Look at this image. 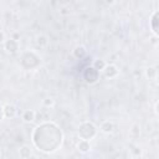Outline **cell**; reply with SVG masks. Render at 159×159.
Listing matches in <instances>:
<instances>
[{
    "label": "cell",
    "instance_id": "1",
    "mask_svg": "<svg viewBox=\"0 0 159 159\" xmlns=\"http://www.w3.org/2000/svg\"><path fill=\"white\" fill-rule=\"evenodd\" d=\"M96 133H97V128L91 122H83L78 128V134H80V137L82 139H87L88 140V139L93 138L96 135Z\"/></svg>",
    "mask_w": 159,
    "mask_h": 159
},
{
    "label": "cell",
    "instance_id": "2",
    "mask_svg": "<svg viewBox=\"0 0 159 159\" xmlns=\"http://www.w3.org/2000/svg\"><path fill=\"white\" fill-rule=\"evenodd\" d=\"M98 72H99V71H97L96 68L88 67V68L86 70V72H84V78H86V81H87L88 83H94V82H97V80H98Z\"/></svg>",
    "mask_w": 159,
    "mask_h": 159
},
{
    "label": "cell",
    "instance_id": "3",
    "mask_svg": "<svg viewBox=\"0 0 159 159\" xmlns=\"http://www.w3.org/2000/svg\"><path fill=\"white\" fill-rule=\"evenodd\" d=\"M5 50H6L9 53H15V52H17V50H19V42H17V40H15V39L6 40V41H5Z\"/></svg>",
    "mask_w": 159,
    "mask_h": 159
},
{
    "label": "cell",
    "instance_id": "4",
    "mask_svg": "<svg viewBox=\"0 0 159 159\" xmlns=\"http://www.w3.org/2000/svg\"><path fill=\"white\" fill-rule=\"evenodd\" d=\"M103 72H104V76L107 78H113L118 75L119 71H118L117 66H114V65H106L103 68Z\"/></svg>",
    "mask_w": 159,
    "mask_h": 159
},
{
    "label": "cell",
    "instance_id": "5",
    "mask_svg": "<svg viewBox=\"0 0 159 159\" xmlns=\"http://www.w3.org/2000/svg\"><path fill=\"white\" fill-rule=\"evenodd\" d=\"M16 113H17V109H16V107L14 104L7 103V104L4 106V116L6 118H14L16 116Z\"/></svg>",
    "mask_w": 159,
    "mask_h": 159
},
{
    "label": "cell",
    "instance_id": "6",
    "mask_svg": "<svg viewBox=\"0 0 159 159\" xmlns=\"http://www.w3.org/2000/svg\"><path fill=\"white\" fill-rule=\"evenodd\" d=\"M77 149L82 153H87L89 149H91V145H89V142L87 139H81L77 144Z\"/></svg>",
    "mask_w": 159,
    "mask_h": 159
},
{
    "label": "cell",
    "instance_id": "7",
    "mask_svg": "<svg viewBox=\"0 0 159 159\" xmlns=\"http://www.w3.org/2000/svg\"><path fill=\"white\" fill-rule=\"evenodd\" d=\"M35 117H36V112L35 111H32V109H27V111H25L24 112V114H22V119L25 120V122H32L34 119H35Z\"/></svg>",
    "mask_w": 159,
    "mask_h": 159
},
{
    "label": "cell",
    "instance_id": "8",
    "mask_svg": "<svg viewBox=\"0 0 159 159\" xmlns=\"http://www.w3.org/2000/svg\"><path fill=\"white\" fill-rule=\"evenodd\" d=\"M86 53H87V51H86V48L83 47V46H77L75 50H73V56L76 57V58H83L84 56H86Z\"/></svg>",
    "mask_w": 159,
    "mask_h": 159
},
{
    "label": "cell",
    "instance_id": "9",
    "mask_svg": "<svg viewBox=\"0 0 159 159\" xmlns=\"http://www.w3.org/2000/svg\"><path fill=\"white\" fill-rule=\"evenodd\" d=\"M113 129H114V125H113V123L109 122V120H106V122H103V123L101 124V130H102L103 133H112Z\"/></svg>",
    "mask_w": 159,
    "mask_h": 159
},
{
    "label": "cell",
    "instance_id": "10",
    "mask_svg": "<svg viewBox=\"0 0 159 159\" xmlns=\"http://www.w3.org/2000/svg\"><path fill=\"white\" fill-rule=\"evenodd\" d=\"M152 24V30H153V32L155 34V35H158V26H157V22H158V11H155L154 14H153V17H152V21H150Z\"/></svg>",
    "mask_w": 159,
    "mask_h": 159
},
{
    "label": "cell",
    "instance_id": "11",
    "mask_svg": "<svg viewBox=\"0 0 159 159\" xmlns=\"http://www.w3.org/2000/svg\"><path fill=\"white\" fill-rule=\"evenodd\" d=\"M47 37L46 36H43V35H39L37 37H36V43L40 46V47H43V46H46L47 45Z\"/></svg>",
    "mask_w": 159,
    "mask_h": 159
},
{
    "label": "cell",
    "instance_id": "12",
    "mask_svg": "<svg viewBox=\"0 0 159 159\" xmlns=\"http://www.w3.org/2000/svg\"><path fill=\"white\" fill-rule=\"evenodd\" d=\"M106 65H107V63H106L103 60H96V61L93 62V68H96L97 71H103V68H104Z\"/></svg>",
    "mask_w": 159,
    "mask_h": 159
},
{
    "label": "cell",
    "instance_id": "13",
    "mask_svg": "<svg viewBox=\"0 0 159 159\" xmlns=\"http://www.w3.org/2000/svg\"><path fill=\"white\" fill-rule=\"evenodd\" d=\"M30 154H31V149L27 145H24L20 149V157L21 158H27V157H30Z\"/></svg>",
    "mask_w": 159,
    "mask_h": 159
},
{
    "label": "cell",
    "instance_id": "14",
    "mask_svg": "<svg viewBox=\"0 0 159 159\" xmlns=\"http://www.w3.org/2000/svg\"><path fill=\"white\" fill-rule=\"evenodd\" d=\"M145 73H147L148 78H155L157 77V68L155 67H149V68H147Z\"/></svg>",
    "mask_w": 159,
    "mask_h": 159
},
{
    "label": "cell",
    "instance_id": "15",
    "mask_svg": "<svg viewBox=\"0 0 159 159\" xmlns=\"http://www.w3.org/2000/svg\"><path fill=\"white\" fill-rule=\"evenodd\" d=\"M135 133V137H138L140 134V128L139 125H133V128L130 129V134H134Z\"/></svg>",
    "mask_w": 159,
    "mask_h": 159
},
{
    "label": "cell",
    "instance_id": "16",
    "mask_svg": "<svg viewBox=\"0 0 159 159\" xmlns=\"http://www.w3.org/2000/svg\"><path fill=\"white\" fill-rule=\"evenodd\" d=\"M43 106H46V107H52V106H53V99H52V98H46V99H43Z\"/></svg>",
    "mask_w": 159,
    "mask_h": 159
},
{
    "label": "cell",
    "instance_id": "17",
    "mask_svg": "<svg viewBox=\"0 0 159 159\" xmlns=\"http://www.w3.org/2000/svg\"><path fill=\"white\" fill-rule=\"evenodd\" d=\"M4 40H5V34L0 30V43H1V42H4Z\"/></svg>",
    "mask_w": 159,
    "mask_h": 159
},
{
    "label": "cell",
    "instance_id": "18",
    "mask_svg": "<svg viewBox=\"0 0 159 159\" xmlns=\"http://www.w3.org/2000/svg\"><path fill=\"white\" fill-rule=\"evenodd\" d=\"M4 117H5V116H4V107L0 106V120H1Z\"/></svg>",
    "mask_w": 159,
    "mask_h": 159
},
{
    "label": "cell",
    "instance_id": "19",
    "mask_svg": "<svg viewBox=\"0 0 159 159\" xmlns=\"http://www.w3.org/2000/svg\"><path fill=\"white\" fill-rule=\"evenodd\" d=\"M114 2V0H106V4H108V5H112Z\"/></svg>",
    "mask_w": 159,
    "mask_h": 159
}]
</instances>
